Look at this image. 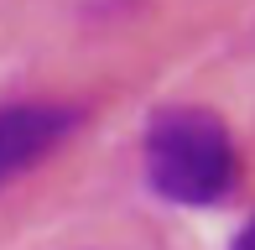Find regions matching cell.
<instances>
[{
	"label": "cell",
	"instance_id": "obj_2",
	"mask_svg": "<svg viewBox=\"0 0 255 250\" xmlns=\"http://www.w3.org/2000/svg\"><path fill=\"white\" fill-rule=\"evenodd\" d=\"M73 105H5L0 110V183L31 172L47 151H57L73 135Z\"/></svg>",
	"mask_w": 255,
	"mask_h": 250
},
{
	"label": "cell",
	"instance_id": "obj_3",
	"mask_svg": "<svg viewBox=\"0 0 255 250\" xmlns=\"http://www.w3.org/2000/svg\"><path fill=\"white\" fill-rule=\"evenodd\" d=\"M229 250H255V219H250V224H245V230H240V235H235V245H229Z\"/></svg>",
	"mask_w": 255,
	"mask_h": 250
},
{
	"label": "cell",
	"instance_id": "obj_1",
	"mask_svg": "<svg viewBox=\"0 0 255 250\" xmlns=\"http://www.w3.org/2000/svg\"><path fill=\"white\" fill-rule=\"evenodd\" d=\"M141 162H146L151 193L167 203H182V209L224 203L240 183V151H235L229 125L198 105H172L151 115Z\"/></svg>",
	"mask_w": 255,
	"mask_h": 250
}]
</instances>
